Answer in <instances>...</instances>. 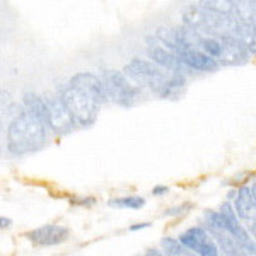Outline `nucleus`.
<instances>
[{
  "label": "nucleus",
  "instance_id": "1",
  "mask_svg": "<svg viewBox=\"0 0 256 256\" xmlns=\"http://www.w3.org/2000/svg\"><path fill=\"white\" fill-rule=\"evenodd\" d=\"M48 126L30 111L18 114L7 128V150L14 156L38 152L44 147Z\"/></svg>",
  "mask_w": 256,
  "mask_h": 256
},
{
  "label": "nucleus",
  "instance_id": "2",
  "mask_svg": "<svg viewBox=\"0 0 256 256\" xmlns=\"http://www.w3.org/2000/svg\"><path fill=\"white\" fill-rule=\"evenodd\" d=\"M123 74L137 86H146L159 96L166 89L168 80L172 76V72L159 67L154 62H147L142 58H132L123 68Z\"/></svg>",
  "mask_w": 256,
  "mask_h": 256
},
{
  "label": "nucleus",
  "instance_id": "3",
  "mask_svg": "<svg viewBox=\"0 0 256 256\" xmlns=\"http://www.w3.org/2000/svg\"><path fill=\"white\" fill-rule=\"evenodd\" d=\"M58 96L64 101V104L67 106L72 118L76 120V125L90 126L96 123L99 111H101V104H99L96 99L80 92L79 89L70 88L68 84L60 89Z\"/></svg>",
  "mask_w": 256,
  "mask_h": 256
},
{
  "label": "nucleus",
  "instance_id": "4",
  "mask_svg": "<svg viewBox=\"0 0 256 256\" xmlns=\"http://www.w3.org/2000/svg\"><path fill=\"white\" fill-rule=\"evenodd\" d=\"M101 80L104 84L106 98L110 101H113L114 104L123 106V108H130L137 101L140 88H137V84H134L120 70H104Z\"/></svg>",
  "mask_w": 256,
  "mask_h": 256
},
{
  "label": "nucleus",
  "instance_id": "5",
  "mask_svg": "<svg viewBox=\"0 0 256 256\" xmlns=\"http://www.w3.org/2000/svg\"><path fill=\"white\" fill-rule=\"evenodd\" d=\"M220 224H222V229L227 230V232L232 236V239L236 241V244L239 246V250H244L242 253L246 254H254V241L253 238L250 236V232L241 226L239 218L236 216V210H234L232 205L229 202L220 205Z\"/></svg>",
  "mask_w": 256,
  "mask_h": 256
},
{
  "label": "nucleus",
  "instance_id": "6",
  "mask_svg": "<svg viewBox=\"0 0 256 256\" xmlns=\"http://www.w3.org/2000/svg\"><path fill=\"white\" fill-rule=\"evenodd\" d=\"M180 242L186 250L193 251L196 254L202 256H217L218 248L216 241L210 236L208 230H205L204 227H192V229L184 230L183 234H180Z\"/></svg>",
  "mask_w": 256,
  "mask_h": 256
},
{
  "label": "nucleus",
  "instance_id": "7",
  "mask_svg": "<svg viewBox=\"0 0 256 256\" xmlns=\"http://www.w3.org/2000/svg\"><path fill=\"white\" fill-rule=\"evenodd\" d=\"M48 106V128H52L55 134L65 135L68 132L74 130L76 126V120L72 118L67 106L64 104V101L60 96L55 98H44Z\"/></svg>",
  "mask_w": 256,
  "mask_h": 256
},
{
  "label": "nucleus",
  "instance_id": "8",
  "mask_svg": "<svg viewBox=\"0 0 256 256\" xmlns=\"http://www.w3.org/2000/svg\"><path fill=\"white\" fill-rule=\"evenodd\" d=\"M174 55L181 60V64L190 70H198V72H216L220 68L212 56H208L205 52H202L196 46H181L176 50Z\"/></svg>",
  "mask_w": 256,
  "mask_h": 256
},
{
  "label": "nucleus",
  "instance_id": "9",
  "mask_svg": "<svg viewBox=\"0 0 256 256\" xmlns=\"http://www.w3.org/2000/svg\"><path fill=\"white\" fill-rule=\"evenodd\" d=\"M26 236L34 246L48 248V246H58L62 242L67 241L70 236V230L67 227L58 224H46L28 232Z\"/></svg>",
  "mask_w": 256,
  "mask_h": 256
},
{
  "label": "nucleus",
  "instance_id": "10",
  "mask_svg": "<svg viewBox=\"0 0 256 256\" xmlns=\"http://www.w3.org/2000/svg\"><path fill=\"white\" fill-rule=\"evenodd\" d=\"M68 86L74 89H79L80 92L88 94V96H90L92 99H96L99 104H102V102L108 99L106 98V90H104V84H102V80L90 72L76 74V76L68 80Z\"/></svg>",
  "mask_w": 256,
  "mask_h": 256
},
{
  "label": "nucleus",
  "instance_id": "11",
  "mask_svg": "<svg viewBox=\"0 0 256 256\" xmlns=\"http://www.w3.org/2000/svg\"><path fill=\"white\" fill-rule=\"evenodd\" d=\"M256 188L254 183L251 186H242L236 195V204H234V210L236 216L246 222H254L256 217Z\"/></svg>",
  "mask_w": 256,
  "mask_h": 256
},
{
  "label": "nucleus",
  "instance_id": "12",
  "mask_svg": "<svg viewBox=\"0 0 256 256\" xmlns=\"http://www.w3.org/2000/svg\"><path fill=\"white\" fill-rule=\"evenodd\" d=\"M148 58L150 62H154L156 65H159V67L169 70V72H181L184 74L186 70H190L188 67H184L183 64H181V60L178 58L172 52H169L168 48L164 46H148Z\"/></svg>",
  "mask_w": 256,
  "mask_h": 256
},
{
  "label": "nucleus",
  "instance_id": "13",
  "mask_svg": "<svg viewBox=\"0 0 256 256\" xmlns=\"http://www.w3.org/2000/svg\"><path fill=\"white\" fill-rule=\"evenodd\" d=\"M22 102L30 113L38 116L41 122L48 126V106L43 96H40V94H36V92H26L22 96Z\"/></svg>",
  "mask_w": 256,
  "mask_h": 256
},
{
  "label": "nucleus",
  "instance_id": "14",
  "mask_svg": "<svg viewBox=\"0 0 256 256\" xmlns=\"http://www.w3.org/2000/svg\"><path fill=\"white\" fill-rule=\"evenodd\" d=\"M196 6L202 7V9H205V10L216 12V14L238 18L236 16V4H234V0H198Z\"/></svg>",
  "mask_w": 256,
  "mask_h": 256
},
{
  "label": "nucleus",
  "instance_id": "15",
  "mask_svg": "<svg viewBox=\"0 0 256 256\" xmlns=\"http://www.w3.org/2000/svg\"><path fill=\"white\" fill-rule=\"evenodd\" d=\"M210 236L214 238V241H216V244L218 250H222V253L224 254H242L241 251H239V246L236 244V241L232 239L227 230L224 229H218V230H208Z\"/></svg>",
  "mask_w": 256,
  "mask_h": 256
},
{
  "label": "nucleus",
  "instance_id": "16",
  "mask_svg": "<svg viewBox=\"0 0 256 256\" xmlns=\"http://www.w3.org/2000/svg\"><path fill=\"white\" fill-rule=\"evenodd\" d=\"M110 207L114 208H132V210H138L146 205V200L142 196L132 195V196H122V198H113L108 202Z\"/></svg>",
  "mask_w": 256,
  "mask_h": 256
},
{
  "label": "nucleus",
  "instance_id": "17",
  "mask_svg": "<svg viewBox=\"0 0 256 256\" xmlns=\"http://www.w3.org/2000/svg\"><path fill=\"white\" fill-rule=\"evenodd\" d=\"M160 246H162V250H164V254H169V256H181V254L190 253L186 248L180 242V239H174V238H162Z\"/></svg>",
  "mask_w": 256,
  "mask_h": 256
},
{
  "label": "nucleus",
  "instance_id": "18",
  "mask_svg": "<svg viewBox=\"0 0 256 256\" xmlns=\"http://www.w3.org/2000/svg\"><path fill=\"white\" fill-rule=\"evenodd\" d=\"M192 208H193V204L176 205V207H171V208L164 210L162 216H164V217H180V216H184V214H188Z\"/></svg>",
  "mask_w": 256,
  "mask_h": 256
},
{
  "label": "nucleus",
  "instance_id": "19",
  "mask_svg": "<svg viewBox=\"0 0 256 256\" xmlns=\"http://www.w3.org/2000/svg\"><path fill=\"white\" fill-rule=\"evenodd\" d=\"M72 207H82V208H90L96 205V198L92 196H82V198H72L70 200Z\"/></svg>",
  "mask_w": 256,
  "mask_h": 256
},
{
  "label": "nucleus",
  "instance_id": "20",
  "mask_svg": "<svg viewBox=\"0 0 256 256\" xmlns=\"http://www.w3.org/2000/svg\"><path fill=\"white\" fill-rule=\"evenodd\" d=\"M169 193V188L168 186H162V184H158V186L152 188V195L154 196H164Z\"/></svg>",
  "mask_w": 256,
  "mask_h": 256
},
{
  "label": "nucleus",
  "instance_id": "21",
  "mask_svg": "<svg viewBox=\"0 0 256 256\" xmlns=\"http://www.w3.org/2000/svg\"><path fill=\"white\" fill-rule=\"evenodd\" d=\"M236 7H254V0H234Z\"/></svg>",
  "mask_w": 256,
  "mask_h": 256
},
{
  "label": "nucleus",
  "instance_id": "22",
  "mask_svg": "<svg viewBox=\"0 0 256 256\" xmlns=\"http://www.w3.org/2000/svg\"><path fill=\"white\" fill-rule=\"evenodd\" d=\"M147 227H150V222H142V224H134L130 227L132 232H135V230H142V229H147Z\"/></svg>",
  "mask_w": 256,
  "mask_h": 256
},
{
  "label": "nucleus",
  "instance_id": "23",
  "mask_svg": "<svg viewBox=\"0 0 256 256\" xmlns=\"http://www.w3.org/2000/svg\"><path fill=\"white\" fill-rule=\"evenodd\" d=\"M12 226V220L9 217H0V229H9Z\"/></svg>",
  "mask_w": 256,
  "mask_h": 256
},
{
  "label": "nucleus",
  "instance_id": "24",
  "mask_svg": "<svg viewBox=\"0 0 256 256\" xmlns=\"http://www.w3.org/2000/svg\"><path fill=\"white\" fill-rule=\"evenodd\" d=\"M146 254H148V256H150V254L159 256V254H162V253H160V251H158V250H147V251H146Z\"/></svg>",
  "mask_w": 256,
  "mask_h": 256
}]
</instances>
